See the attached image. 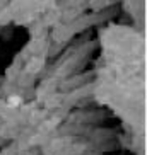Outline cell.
<instances>
[{
  "mask_svg": "<svg viewBox=\"0 0 147 155\" xmlns=\"http://www.w3.org/2000/svg\"><path fill=\"white\" fill-rule=\"evenodd\" d=\"M19 102H21V99H19L17 96H12V97H9V104H10V106H17Z\"/></svg>",
  "mask_w": 147,
  "mask_h": 155,
  "instance_id": "obj_1",
  "label": "cell"
}]
</instances>
